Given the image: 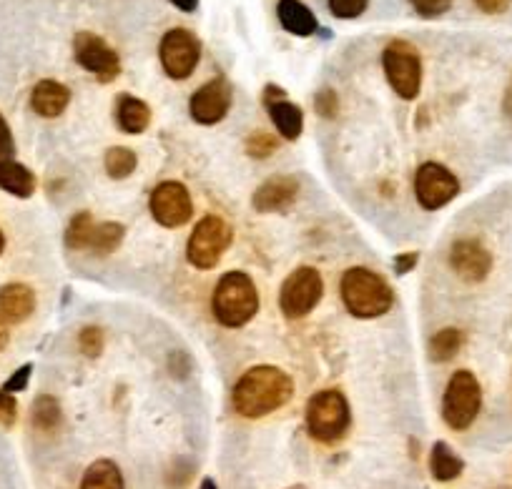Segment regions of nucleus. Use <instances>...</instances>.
Returning <instances> with one entry per match:
<instances>
[{"instance_id":"39","label":"nucleus","mask_w":512,"mask_h":489,"mask_svg":"<svg viewBox=\"0 0 512 489\" xmlns=\"http://www.w3.org/2000/svg\"><path fill=\"white\" fill-rule=\"evenodd\" d=\"M8 344V321L0 316V349H6Z\"/></svg>"},{"instance_id":"41","label":"nucleus","mask_w":512,"mask_h":489,"mask_svg":"<svg viewBox=\"0 0 512 489\" xmlns=\"http://www.w3.org/2000/svg\"><path fill=\"white\" fill-rule=\"evenodd\" d=\"M3 249H6V236H3V231H0V254H3Z\"/></svg>"},{"instance_id":"24","label":"nucleus","mask_w":512,"mask_h":489,"mask_svg":"<svg viewBox=\"0 0 512 489\" xmlns=\"http://www.w3.org/2000/svg\"><path fill=\"white\" fill-rule=\"evenodd\" d=\"M106 174L111 176L113 181H123L134 174L136 166H139V158L131 148L126 146H113L106 151Z\"/></svg>"},{"instance_id":"8","label":"nucleus","mask_w":512,"mask_h":489,"mask_svg":"<svg viewBox=\"0 0 512 489\" xmlns=\"http://www.w3.org/2000/svg\"><path fill=\"white\" fill-rule=\"evenodd\" d=\"M324 294L322 274L312 266H302V269L292 271L287 276L279 294V306H282L287 319H302V316L312 314L314 306L319 304Z\"/></svg>"},{"instance_id":"36","label":"nucleus","mask_w":512,"mask_h":489,"mask_svg":"<svg viewBox=\"0 0 512 489\" xmlns=\"http://www.w3.org/2000/svg\"><path fill=\"white\" fill-rule=\"evenodd\" d=\"M417 261H420V254H417V251H407V254H400L395 259V274L397 276L410 274V271L417 266Z\"/></svg>"},{"instance_id":"42","label":"nucleus","mask_w":512,"mask_h":489,"mask_svg":"<svg viewBox=\"0 0 512 489\" xmlns=\"http://www.w3.org/2000/svg\"><path fill=\"white\" fill-rule=\"evenodd\" d=\"M287 489H307V487H302V484H294V487H287Z\"/></svg>"},{"instance_id":"25","label":"nucleus","mask_w":512,"mask_h":489,"mask_svg":"<svg viewBox=\"0 0 512 489\" xmlns=\"http://www.w3.org/2000/svg\"><path fill=\"white\" fill-rule=\"evenodd\" d=\"M462 342H465V334L460 329H442L430 339V357L440 364L450 362L460 354Z\"/></svg>"},{"instance_id":"32","label":"nucleus","mask_w":512,"mask_h":489,"mask_svg":"<svg viewBox=\"0 0 512 489\" xmlns=\"http://www.w3.org/2000/svg\"><path fill=\"white\" fill-rule=\"evenodd\" d=\"M8 161H16V141H13L11 126L0 113V166Z\"/></svg>"},{"instance_id":"15","label":"nucleus","mask_w":512,"mask_h":489,"mask_svg":"<svg viewBox=\"0 0 512 489\" xmlns=\"http://www.w3.org/2000/svg\"><path fill=\"white\" fill-rule=\"evenodd\" d=\"M264 106H267L269 118L277 126L279 136L287 138V141H297L304 131V113L302 108L294 106L287 98V93L277 86H267L264 91Z\"/></svg>"},{"instance_id":"9","label":"nucleus","mask_w":512,"mask_h":489,"mask_svg":"<svg viewBox=\"0 0 512 489\" xmlns=\"http://www.w3.org/2000/svg\"><path fill=\"white\" fill-rule=\"evenodd\" d=\"M159 58L166 76L174 78V81H184V78H189L191 73L196 71V66H199V38L191 31H186V28H174V31H169L161 38Z\"/></svg>"},{"instance_id":"4","label":"nucleus","mask_w":512,"mask_h":489,"mask_svg":"<svg viewBox=\"0 0 512 489\" xmlns=\"http://www.w3.org/2000/svg\"><path fill=\"white\" fill-rule=\"evenodd\" d=\"M352 414L349 402L337 389H322L307 404V429L312 439L322 444H334L347 434Z\"/></svg>"},{"instance_id":"26","label":"nucleus","mask_w":512,"mask_h":489,"mask_svg":"<svg viewBox=\"0 0 512 489\" xmlns=\"http://www.w3.org/2000/svg\"><path fill=\"white\" fill-rule=\"evenodd\" d=\"M123 226L116 224V221H106V224H98L96 231H93V239H91V246L88 249L93 251V254L98 256H108L113 254V251L121 246L123 241Z\"/></svg>"},{"instance_id":"12","label":"nucleus","mask_w":512,"mask_h":489,"mask_svg":"<svg viewBox=\"0 0 512 489\" xmlns=\"http://www.w3.org/2000/svg\"><path fill=\"white\" fill-rule=\"evenodd\" d=\"M73 56L101 83L113 81L121 73V58H118V53L101 36H96V33H78L73 38Z\"/></svg>"},{"instance_id":"34","label":"nucleus","mask_w":512,"mask_h":489,"mask_svg":"<svg viewBox=\"0 0 512 489\" xmlns=\"http://www.w3.org/2000/svg\"><path fill=\"white\" fill-rule=\"evenodd\" d=\"M337 108H339V101H337V93L332 91V88H324V91L317 93V113L324 118H334L337 116Z\"/></svg>"},{"instance_id":"33","label":"nucleus","mask_w":512,"mask_h":489,"mask_svg":"<svg viewBox=\"0 0 512 489\" xmlns=\"http://www.w3.org/2000/svg\"><path fill=\"white\" fill-rule=\"evenodd\" d=\"M31 374H33V364H23L21 369H16V372L8 377L6 387H3V392L8 394H16V392H23V389L28 387V382H31Z\"/></svg>"},{"instance_id":"35","label":"nucleus","mask_w":512,"mask_h":489,"mask_svg":"<svg viewBox=\"0 0 512 489\" xmlns=\"http://www.w3.org/2000/svg\"><path fill=\"white\" fill-rule=\"evenodd\" d=\"M16 417H18L16 399H13V394H8V392H3V389H0V424L11 427V424L16 422Z\"/></svg>"},{"instance_id":"16","label":"nucleus","mask_w":512,"mask_h":489,"mask_svg":"<svg viewBox=\"0 0 512 489\" xmlns=\"http://www.w3.org/2000/svg\"><path fill=\"white\" fill-rule=\"evenodd\" d=\"M297 196L299 181L294 176H274L254 191L251 204L259 214H279V211H287L297 201Z\"/></svg>"},{"instance_id":"27","label":"nucleus","mask_w":512,"mask_h":489,"mask_svg":"<svg viewBox=\"0 0 512 489\" xmlns=\"http://www.w3.org/2000/svg\"><path fill=\"white\" fill-rule=\"evenodd\" d=\"M93 231H96V221H93V216L88 214V211H81V214L73 216L71 224H68L66 246L76 251L88 249L93 239Z\"/></svg>"},{"instance_id":"29","label":"nucleus","mask_w":512,"mask_h":489,"mask_svg":"<svg viewBox=\"0 0 512 489\" xmlns=\"http://www.w3.org/2000/svg\"><path fill=\"white\" fill-rule=\"evenodd\" d=\"M78 347H81V352L86 354L88 359L101 357V352H103L101 329H98V326H86V329H81V334H78Z\"/></svg>"},{"instance_id":"13","label":"nucleus","mask_w":512,"mask_h":489,"mask_svg":"<svg viewBox=\"0 0 512 489\" xmlns=\"http://www.w3.org/2000/svg\"><path fill=\"white\" fill-rule=\"evenodd\" d=\"M231 108V83L226 78H211L189 101V113L201 126H214L224 121Z\"/></svg>"},{"instance_id":"7","label":"nucleus","mask_w":512,"mask_h":489,"mask_svg":"<svg viewBox=\"0 0 512 489\" xmlns=\"http://www.w3.org/2000/svg\"><path fill=\"white\" fill-rule=\"evenodd\" d=\"M384 76L392 91L405 101H415L422 88V58L407 41H392L382 53Z\"/></svg>"},{"instance_id":"21","label":"nucleus","mask_w":512,"mask_h":489,"mask_svg":"<svg viewBox=\"0 0 512 489\" xmlns=\"http://www.w3.org/2000/svg\"><path fill=\"white\" fill-rule=\"evenodd\" d=\"M81 489H126V484H123V474L116 462L98 459L83 474Z\"/></svg>"},{"instance_id":"1","label":"nucleus","mask_w":512,"mask_h":489,"mask_svg":"<svg viewBox=\"0 0 512 489\" xmlns=\"http://www.w3.org/2000/svg\"><path fill=\"white\" fill-rule=\"evenodd\" d=\"M294 382L287 372L279 367H251L236 382L231 402H234L236 414L246 419H259L277 412L292 399Z\"/></svg>"},{"instance_id":"10","label":"nucleus","mask_w":512,"mask_h":489,"mask_svg":"<svg viewBox=\"0 0 512 489\" xmlns=\"http://www.w3.org/2000/svg\"><path fill=\"white\" fill-rule=\"evenodd\" d=\"M457 194H460V181H457V176L452 174L450 169H445L442 163L427 161L417 169L415 196L417 201H420L422 209H442V206L450 204Z\"/></svg>"},{"instance_id":"38","label":"nucleus","mask_w":512,"mask_h":489,"mask_svg":"<svg viewBox=\"0 0 512 489\" xmlns=\"http://www.w3.org/2000/svg\"><path fill=\"white\" fill-rule=\"evenodd\" d=\"M171 3L184 13H194L199 8V0H171Z\"/></svg>"},{"instance_id":"30","label":"nucleus","mask_w":512,"mask_h":489,"mask_svg":"<svg viewBox=\"0 0 512 489\" xmlns=\"http://www.w3.org/2000/svg\"><path fill=\"white\" fill-rule=\"evenodd\" d=\"M369 0H329V11L334 18H342V21H352L359 18L367 11Z\"/></svg>"},{"instance_id":"23","label":"nucleus","mask_w":512,"mask_h":489,"mask_svg":"<svg viewBox=\"0 0 512 489\" xmlns=\"http://www.w3.org/2000/svg\"><path fill=\"white\" fill-rule=\"evenodd\" d=\"M31 419H33V427H36L38 432L43 434L56 432V429L61 427V419H63L58 399L51 397V394H41V397L36 399V404H33Z\"/></svg>"},{"instance_id":"40","label":"nucleus","mask_w":512,"mask_h":489,"mask_svg":"<svg viewBox=\"0 0 512 489\" xmlns=\"http://www.w3.org/2000/svg\"><path fill=\"white\" fill-rule=\"evenodd\" d=\"M199 489H219V487H216V482H214V479H209V477H206L204 482H201V487H199Z\"/></svg>"},{"instance_id":"20","label":"nucleus","mask_w":512,"mask_h":489,"mask_svg":"<svg viewBox=\"0 0 512 489\" xmlns=\"http://www.w3.org/2000/svg\"><path fill=\"white\" fill-rule=\"evenodd\" d=\"M116 121L123 133H144L151 126V108L141 98L121 93L116 101Z\"/></svg>"},{"instance_id":"37","label":"nucleus","mask_w":512,"mask_h":489,"mask_svg":"<svg viewBox=\"0 0 512 489\" xmlns=\"http://www.w3.org/2000/svg\"><path fill=\"white\" fill-rule=\"evenodd\" d=\"M512 0H475V6L480 8L482 13H490V16H497V13H505L510 8Z\"/></svg>"},{"instance_id":"14","label":"nucleus","mask_w":512,"mask_h":489,"mask_svg":"<svg viewBox=\"0 0 512 489\" xmlns=\"http://www.w3.org/2000/svg\"><path fill=\"white\" fill-rule=\"evenodd\" d=\"M450 266L467 284H480L492 271V254L475 239H460L450 249Z\"/></svg>"},{"instance_id":"11","label":"nucleus","mask_w":512,"mask_h":489,"mask_svg":"<svg viewBox=\"0 0 512 489\" xmlns=\"http://www.w3.org/2000/svg\"><path fill=\"white\" fill-rule=\"evenodd\" d=\"M149 209L156 224H161L164 229H179V226L189 224L194 216L191 194L181 181H164L156 186L151 191Z\"/></svg>"},{"instance_id":"3","label":"nucleus","mask_w":512,"mask_h":489,"mask_svg":"<svg viewBox=\"0 0 512 489\" xmlns=\"http://www.w3.org/2000/svg\"><path fill=\"white\" fill-rule=\"evenodd\" d=\"M211 311L214 319L226 329H239L249 324L259 311V291L244 271H229L216 284L211 296Z\"/></svg>"},{"instance_id":"18","label":"nucleus","mask_w":512,"mask_h":489,"mask_svg":"<svg viewBox=\"0 0 512 489\" xmlns=\"http://www.w3.org/2000/svg\"><path fill=\"white\" fill-rule=\"evenodd\" d=\"M71 103V91H68L63 83L46 78V81H38L36 88L31 91V108L43 118H56Z\"/></svg>"},{"instance_id":"22","label":"nucleus","mask_w":512,"mask_h":489,"mask_svg":"<svg viewBox=\"0 0 512 489\" xmlns=\"http://www.w3.org/2000/svg\"><path fill=\"white\" fill-rule=\"evenodd\" d=\"M462 469H465V462H462V459L452 452L450 444L435 442V447H432V452H430L432 477H435L437 482H452V479L460 477Z\"/></svg>"},{"instance_id":"19","label":"nucleus","mask_w":512,"mask_h":489,"mask_svg":"<svg viewBox=\"0 0 512 489\" xmlns=\"http://www.w3.org/2000/svg\"><path fill=\"white\" fill-rule=\"evenodd\" d=\"M277 16L284 31H289L292 36L307 38L319 31L317 18H314V13L304 6L302 0H279Z\"/></svg>"},{"instance_id":"2","label":"nucleus","mask_w":512,"mask_h":489,"mask_svg":"<svg viewBox=\"0 0 512 489\" xmlns=\"http://www.w3.org/2000/svg\"><path fill=\"white\" fill-rule=\"evenodd\" d=\"M342 301L357 319H377L395 306V291L377 271L354 266L342 276Z\"/></svg>"},{"instance_id":"17","label":"nucleus","mask_w":512,"mask_h":489,"mask_svg":"<svg viewBox=\"0 0 512 489\" xmlns=\"http://www.w3.org/2000/svg\"><path fill=\"white\" fill-rule=\"evenodd\" d=\"M36 309V294L31 286L13 281V284L0 286V316L11 324L26 321Z\"/></svg>"},{"instance_id":"5","label":"nucleus","mask_w":512,"mask_h":489,"mask_svg":"<svg viewBox=\"0 0 512 489\" xmlns=\"http://www.w3.org/2000/svg\"><path fill=\"white\" fill-rule=\"evenodd\" d=\"M480 409L482 389L475 374L467 372V369L452 374L450 384L445 389V397H442V419L447 422V427L462 432V429H467L475 422Z\"/></svg>"},{"instance_id":"6","label":"nucleus","mask_w":512,"mask_h":489,"mask_svg":"<svg viewBox=\"0 0 512 489\" xmlns=\"http://www.w3.org/2000/svg\"><path fill=\"white\" fill-rule=\"evenodd\" d=\"M231 224L221 216H204L199 224L194 226L189 236V244H186V256H189L191 266L201 271L214 269L221 261V256L226 254V249L231 246Z\"/></svg>"},{"instance_id":"31","label":"nucleus","mask_w":512,"mask_h":489,"mask_svg":"<svg viewBox=\"0 0 512 489\" xmlns=\"http://www.w3.org/2000/svg\"><path fill=\"white\" fill-rule=\"evenodd\" d=\"M410 6L415 8L422 18H440L450 11L452 0H410Z\"/></svg>"},{"instance_id":"28","label":"nucleus","mask_w":512,"mask_h":489,"mask_svg":"<svg viewBox=\"0 0 512 489\" xmlns=\"http://www.w3.org/2000/svg\"><path fill=\"white\" fill-rule=\"evenodd\" d=\"M277 148H279L277 136H272V133H267V131H256L246 138V153H249L251 158H256V161L269 158L274 151H277Z\"/></svg>"}]
</instances>
